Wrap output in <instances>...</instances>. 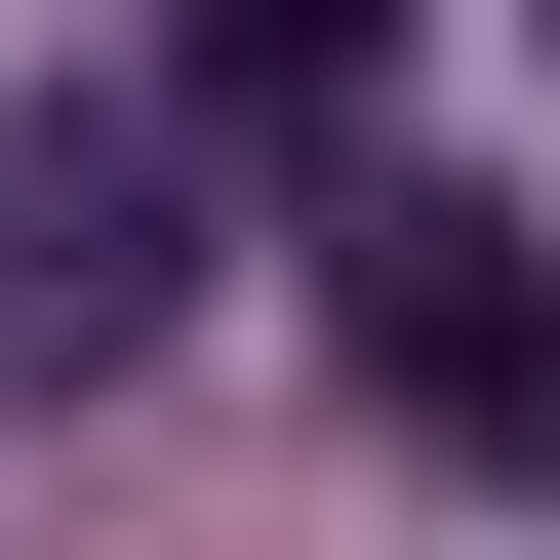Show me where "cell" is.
Masks as SVG:
<instances>
[{"mask_svg": "<svg viewBox=\"0 0 560 560\" xmlns=\"http://www.w3.org/2000/svg\"><path fill=\"white\" fill-rule=\"evenodd\" d=\"M200 280V120H0V400H120Z\"/></svg>", "mask_w": 560, "mask_h": 560, "instance_id": "1", "label": "cell"}, {"mask_svg": "<svg viewBox=\"0 0 560 560\" xmlns=\"http://www.w3.org/2000/svg\"><path fill=\"white\" fill-rule=\"evenodd\" d=\"M320 320H361V400H400V441H521V480H560V241L361 200V241H320Z\"/></svg>", "mask_w": 560, "mask_h": 560, "instance_id": "2", "label": "cell"}, {"mask_svg": "<svg viewBox=\"0 0 560 560\" xmlns=\"http://www.w3.org/2000/svg\"><path fill=\"white\" fill-rule=\"evenodd\" d=\"M400 120V0H200V161H361Z\"/></svg>", "mask_w": 560, "mask_h": 560, "instance_id": "3", "label": "cell"}]
</instances>
